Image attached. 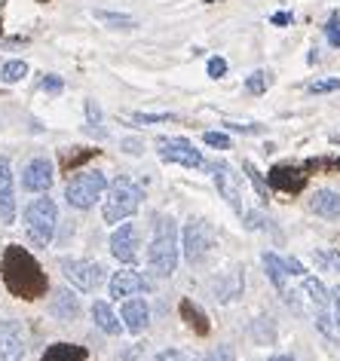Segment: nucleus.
I'll return each instance as SVG.
<instances>
[{
    "label": "nucleus",
    "instance_id": "12",
    "mask_svg": "<svg viewBox=\"0 0 340 361\" xmlns=\"http://www.w3.org/2000/svg\"><path fill=\"white\" fill-rule=\"evenodd\" d=\"M22 358H25L22 324L13 319L0 322V361H22Z\"/></svg>",
    "mask_w": 340,
    "mask_h": 361
},
{
    "label": "nucleus",
    "instance_id": "18",
    "mask_svg": "<svg viewBox=\"0 0 340 361\" xmlns=\"http://www.w3.org/2000/svg\"><path fill=\"white\" fill-rule=\"evenodd\" d=\"M77 312H80L77 297L71 294V291H59L56 300H52V315H56V319H61V322H74Z\"/></svg>",
    "mask_w": 340,
    "mask_h": 361
},
{
    "label": "nucleus",
    "instance_id": "39",
    "mask_svg": "<svg viewBox=\"0 0 340 361\" xmlns=\"http://www.w3.org/2000/svg\"><path fill=\"white\" fill-rule=\"evenodd\" d=\"M270 22H273V25H279V28H282V25H289V22H291V16H289V13H276Z\"/></svg>",
    "mask_w": 340,
    "mask_h": 361
},
{
    "label": "nucleus",
    "instance_id": "9",
    "mask_svg": "<svg viewBox=\"0 0 340 361\" xmlns=\"http://www.w3.org/2000/svg\"><path fill=\"white\" fill-rule=\"evenodd\" d=\"M214 187H218V193L224 196V202H227L230 209L243 214V180H239L233 166H227V162L214 166Z\"/></svg>",
    "mask_w": 340,
    "mask_h": 361
},
{
    "label": "nucleus",
    "instance_id": "1",
    "mask_svg": "<svg viewBox=\"0 0 340 361\" xmlns=\"http://www.w3.org/2000/svg\"><path fill=\"white\" fill-rule=\"evenodd\" d=\"M4 279H6V285H10V291L19 294V297H37V294L47 291V276H43V269L37 267V260L22 248L6 251Z\"/></svg>",
    "mask_w": 340,
    "mask_h": 361
},
{
    "label": "nucleus",
    "instance_id": "28",
    "mask_svg": "<svg viewBox=\"0 0 340 361\" xmlns=\"http://www.w3.org/2000/svg\"><path fill=\"white\" fill-rule=\"evenodd\" d=\"M316 264H322L325 269H334V273H340V251H316Z\"/></svg>",
    "mask_w": 340,
    "mask_h": 361
},
{
    "label": "nucleus",
    "instance_id": "10",
    "mask_svg": "<svg viewBox=\"0 0 340 361\" xmlns=\"http://www.w3.org/2000/svg\"><path fill=\"white\" fill-rule=\"evenodd\" d=\"M111 255L120 264H135L138 260V230L135 224H120L111 236Z\"/></svg>",
    "mask_w": 340,
    "mask_h": 361
},
{
    "label": "nucleus",
    "instance_id": "31",
    "mask_svg": "<svg viewBox=\"0 0 340 361\" xmlns=\"http://www.w3.org/2000/svg\"><path fill=\"white\" fill-rule=\"evenodd\" d=\"M202 141L209 144V147H218V150H227L230 147V135H224V132H205Z\"/></svg>",
    "mask_w": 340,
    "mask_h": 361
},
{
    "label": "nucleus",
    "instance_id": "32",
    "mask_svg": "<svg viewBox=\"0 0 340 361\" xmlns=\"http://www.w3.org/2000/svg\"><path fill=\"white\" fill-rule=\"evenodd\" d=\"M43 92H49V95H59L61 89H65V80L56 77V74H49V77H43V83H40Z\"/></svg>",
    "mask_w": 340,
    "mask_h": 361
},
{
    "label": "nucleus",
    "instance_id": "6",
    "mask_svg": "<svg viewBox=\"0 0 340 361\" xmlns=\"http://www.w3.org/2000/svg\"><path fill=\"white\" fill-rule=\"evenodd\" d=\"M218 245V236H214V227L202 218H190L184 224V233H181V248H184V257L190 264H202L205 257L214 251Z\"/></svg>",
    "mask_w": 340,
    "mask_h": 361
},
{
    "label": "nucleus",
    "instance_id": "21",
    "mask_svg": "<svg viewBox=\"0 0 340 361\" xmlns=\"http://www.w3.org/2000/svg\"><path fill=\"white\" fill-rule=\"evenodd\" d=\"M43 361H86V352L80 346H71V343H56L47 349Z\"/></svg>",
    "mask_w": 340,
    "mask_h": 361
},
{
    "label": "nucleus",
    "instance_id": "26",
    "mask_svg": "<svg viewBox=\"0 0 340 361\" xmlns=\"http://www.w3.org/2000/svg\"><path fill=\"white\" fill-rule=\"evenodd\" d=\"M312 95H325V92H337L340 89V80L337 77H322V80H312V83L307 86Z\"/></svg>",
    "mask_w": 340,
    "mask_h": 361
},
{
    "label": "nucleus",
    "instance_id": "36",
    "mask_svg": "<svg viewBox=\"0 0 340 361\" xmlns=\"http://www.w3.org/2000/svg\"><path fill=\"white\" fill-rule=\"evenodd\" d=\"M157 361H187V358H184V352H178V349H163L157 355Z\"/></svg>",
    "mask_w": 340,
    "mask_h": 361
},
{
    "label": "nucleus",
    "instance_id": "37",
    "mask_svg": "<svg viewBox=\"0 0 340 361\" xmlns=\"http://www.w3.org/2000/svg\"><path fill=\"white\" fill-rule=\"evenodd\" d=\"M285 267H289V276H307V269H303V264H300V260H294V257L285 260Z\"/></svg>",
    "mask_w": 340,
    "mask_h": 361
},
{
    "label": "nucleus",
    "instance_id": "22",
    "mask_svg": "<svg viewBox=\"0 0 340 361\" xmlns=\"http://www.w3.org/2000/svg\"><path fill=\"white\" fill-rule=\"evenodd\" d=\"M95 19L98 22H104L107 28H123V31H129V28H138V22L132 19V16L126 13H111V10H95Z\"/></svg>",
    "mask_w": 340,
    "mask_h": 361
},
{
    "label": "nucleus",
    "instance_id": "16",
    "mask_svg": "<svg viewBox=\"0 0 340 361\" xmlns=\"http://www.w3.org/2000/svg\"><path fill=\"white\" fill-rule=\"evenodd\" d=\"M310 205L319 218H328V221L340 218V193H334V190H319L316 196H312Z\"/></svg>",
    "mask_w": 340,
    "mask_h": 361
},
{
    "label": "nucleus",
    "instance_id": "33",
    "mask_svg": "<svg viewBox=\"0 0 340 361\" xmlns=\"http://www.w3.org/2000/svg\"><path fill=\"white\" fill-rule=\"evenodd\" d=\"M316 324H319V331L322 334H325V337H331V340H334V315H325V312H319L316 315Z\"/></svg>",
    "mask_w": 340,
    "mask_h": 361
},
{
    "label": "nucleus",
    "instance_id": "23",
    "mask_svg": "<svg viewBox=\"0 0 340 361\" xmlns=\"http://www.w3.org/2000/svg\"><path fill=\"white\" fill-rule=\"evenodd\" d=\"M86 116H89V126H86V132L89 135H95V138H107V132L102 129V107H98L92 98L86 102Z\"/></svg>",
    "mask_w": 340,
    "mask_h": 361
},
{
    "label": "nucleus",
    "instance_id": "14",
    "mask_svg": "<svg viewBox=\"0 0 340 361\" xmlns=\"http://www.w3.org/2000/svg\"><path fill=\"white\" fill-rule=\"evenodd\" d=\"M0 221H16V187H13V166L6 157H0Z\"/></svg>",
    "mask_w": 340,
    "mask_h": 361
},
{
    "label": "nucleus",
    "instance_id": "4",
    "mask_svg": "<svg viewBox=\"0 0 340 361\" xmlns=\"http://www.w3.org/2000/svg\"><path fill=\"white\" fill-rule=\"evenodd\" d=\"M56 224H59V209L49 196H37L34 202H28V209H25V230H28L34 245H40V248L49 245Z\"/></svg>",
    "mask_w": 340,
    "mask_h": 361
},
{
    "label": "nucleus",
    "instance_id": "35",
    "mask_svg": "<svg viewBox=\"0 0 340 361\" xmlns=\"http://www.w3.org/2000/svg\"><path fill=\"white\" fill-rule=\"evenodd\" d=\"M245 171H248V178L255 180V190H257V193H261L264 200H267V184H264V178H261V175H257V171H255V166H252V162H245Z\"/></svg>",
    "mask_w": 340,
    "mask_h": 361
},
{
    "label": "nucleus",
    "instance_id": "41",
    "mask_svg": "<svg viewBox=\"0 0 340 361\" xmlns=\"http://www.w3.org/2000/svg\"><path fill=\"white\" fill-rule=\"evenodd\" d=\"M123 150H126V153H141V144L138 141H126V144H123Z\"/></svg>",
    "mask_w": 340,
    "mask_h": 361
},
{
    "label": "nucleus",
    "instance_id": "40",
    "mask_svg": "<svg viewBox=\"0 0 340 361\" xmlns=\"http://www.w3.org/2000/svg\"><path fill=\"white\" fill-rule=\"evenodd\" d=\"M227 129H233V132H257V126H239V123H227Z\"/></svg>",
    "mask_w": 340,
    "mask_h": 361
},
{
    "label": "nucleus",
    "instance_id": "13",
    "mask_svg": "<svg viewBox=\"0 0 340 361\" xmlns=\"http://www.w3.org/2000/svg\"><path fill=\"white\" fill-rule=\"evenodd\" d=\"M150 282L135 269H120L117 276L111 279V297L114 300H129L132 294H147Z\"/></svg>",
    "mask_w": 340,
    "mask_h": 361
},
{
    "label": "nucleus",
    "instance_id": "30",
    "mask_svg": "<svg viewBox=\"0 0 340 361\" xmlns=\"http://www.w3.org/2000/svg\"><path fill=\"white\" fill-rule=\"evenodd\" d=\"M325 37H328V43H331V47H334V49H340V16H337V13L331 16V19H328V25H325Z\"/></svg>",
    "mask_w": 340,
    "mask_h": 361
},
{
    "label": "nucleus",
    "instance_id": "15",
    "mask_svg": "<svg viewBox=\"0 0 340 361\" xmlns=\"http://www.w3.org/2000/svg\"><path fill=\"white\" fill-rule=\"evenodd\" d=\"M150 324V310L147 303L141 300V297H129L126 303H123V328L129 334H141Z\"/></svg>",
    "mask_w": 340,
    "mask_h": 361
},
{
    "label": "nucleus",
    "instance_id": "27",
    "mask_svg": "<svg viewBox=\"0 0 340 361\" xmlns=\"http://www.w3.org/2000/svg\"><path fill=\"white\" fill-rule=\"evenodd\" d=\"M129 120L135 126H157V123H172L175 116L172 114H132Z\"/></svg>",
    "mask_w": 340,
    "mask_h": 361
},
{
    "label": "nucleus",
    "instance_id": "24",
    "mask_svg": "<svg viewBox=\"0 0 340 361\" xmlns=\"http://www.w3.org/2000/svg\"><path fill=\"white\" fill-rule=\"evenodd\" d=\"M25 74H28V65H25V61H6L4 68H0V80H4V83H19V80H25Z\"/></svg>",
    "mask_w": 340,
    "mask_h": 361
},
{
    "label": "nucleus",
    "instance_id": "8",
    "mask_svg": "<svg viewBox=\"0 0 340 361\" xmlns=\"http://www.w3.org/2000/svg\"><path fill=\"white\" fill-rule=\"evenodd\" d=\"M157 150H159V159L175 162V166H184V169H202L205 166L202 153L187 138H159Z\"/></svg>",
    "mask_w": 340,
    "mask_h": 361
},
{
    "label": "nucleus",
    "instance_id": "11",
    "mask_svg": "<svg viewBox=\"0 0 340 361\" xmlns=\"http://www.w3.org/2000/svg\"><path fill=\"white\" fill-rule=\"evenodd\" d=\"M52 162L47 157H34L22 171V187L28 193H47L52 187Z\"/></svg>",
    "mask_w": 340,
    "mask_h": 361
},
{
    "label": "nucleus",
    "instance_id": "19",
    "mask_svg": "<svg viewBox=\"0 0 340 361\" xmlns=\"http://www.w3.org/2000/svg\"><path fill=\"white\" fill-rule=\"evenodd\" d=\"M303 294H307V300L312 303V310L316 312L325 310L328 300H331V294L325 291V285H322L316 276H303Z\"/></svg>",
    "mask_w": 340,
    "mask_h": 361
},
{
    "label": "nucleus",
    "instance_id": "38",
    "mask_svg": "<svg viewBox=\"0 0 340 361\" xmlns=\"http://www.w3.org/2000/svg\"><path fill=\"white\" fill-rule=\"evenodd\" d=\"M331 306H334V322H337V328H340V288L331 291Z\"/></svg>",
    "mask_w": 340,
    "mask_h": 361
},
{
    "label": "nucleus",
    "instance_id": "17",
    "mask_svg": "<svg viewBox=\"0 0 340 361\" xmlns=\"http://www.w3.org/2000/svg\"><path fill=\"white\" fill-rule=\"evenodd\" d=\"M92 319H95V324L102 328L104 334H120L123 331V322L114 315V310L107 306L104 300H95L92 303Z\"/></svg>",
    "mask_w": 340,
    "mask_h": 361
},
{
    "label": "nucleus",
    "instance_id": "42",
    "mask_svg": "<svg viewBox=\"0 0 340 361\" xmlns=\"http://www.w3.org/2000/svg\"><path fill=\"white\" fill-rule=\"evenodd\" d=\"M270 361H294V358H291V355H273Z\"/></svg>",
    "mask_w": 340,
    "mask_h": 361
},
{
    "label": "nucleus",
    "instance_id": "25",
    "mask_svg": "<svg viewBox=\"0 0 340 361\" xmlns=\"http://www.w3.org/2000/svg\"><path fill=\"white\" fill-rule=\"evenodd\" d=\"M270 83H273V77L267 74V71H255V74H248L245 89H248L252 95H264L267 89H270Z\"/></svg>",
    "mask_w": 340,
    "mask_h": 361
},
{
    "label": "nucleus",
    "instance_id": "34",
    "mask_svg": "<svg viewBox=\"0 0 340 361\" xmlns=\"http://www.w3.org/2000/svg\"><path fill=\"white\" fill-rule=\"evenodd\" d=\"M224 74H227V61H224L221 56H214V59H209V77H214V80H221Z\"/></svg>",
    "mask_w": 340,
    "mask_h": 361
},
{
    "label": "nucleus",
    "instance_id": "29",
    "mask_svg": "<svg viewBox=\"0 0 340 361\" xmlns=\"http://www.w3.org/2000/svg\"><path fill=\"white\" fill-rule=\"evenodd\" d=\"M202 361H236L233 346H214L212 352H205Z\"/></svg>",
    "mask_w": 340,
    "mask_h": 361
},
{
    "label": "nucleus",
    "instance_id": "20",
    "mask_svg": "<svg viewBox=\"0 0 340 361\" xmlns=\"http://www.w3.org/2000/svg\"><path fill=\"white\" fill-rule=\"evenodd\" d=\"M264 269H267V276H270V282L285 294V279H289V267H285V260L279 255H273V251H267L264 255Z\"/></svg>",
    "mask_w": 340,
    "mask_h": 361
},
{
    "label": "nucleus",
    "instance_id": "7",
    "mask_svg": "<svg viewBox=\"0 0 340 361\" xmlns=\"http://www.w3.org/2000/svg\"><path fill=\"white\" fill-rule=\"evenodd\" d=\"M61 273L77 291H95L104 282V267L95 260H77V257H65L61 260Z\"/></svg>",
    "mask_w": 340,
    "mask_h": 361
},
{
    "label": "nucleus",
    "instance_id": "3",
    "mask_svg": "<svg viewBox=\"0 0 340 361\" xmlns=\"http://www.w3.org/2000/svg\"><path fill=\"white\" fill-rule=\"evenodd\" d=\"M141 200H145V190L135 184L132 178H117V180H111L107 184V196H104V221L107 224H120V221H126L132 218L138 209H141Z\"/></svg>",
    "mask_w": 340,
    "mask_h": 361
},
{
    "label": "nucleus",
    "instance_id": "2",
    "mask_svg": "<svg viewBox=\"0 0 340 361\" xmlns=\"http://www.w3.org/2000/svg\"><path fill=\"white\" fill-rule=\"evenodd\" d=\"M147 267L159 279H169L178 269V227L169 214L154 218V239L147 248Z\"/></svg>",
    "mask_w": 340,
    "mask_h": 361
},
{
    "label": "nucleus",
    "instance_id": "5",
    "mask_svg": "<svg viewBox=\"0 0 340 361\" xmlns=\"http://www.w3.org/2000/svg\"><path fill=\"white\" fill-rule=\"evenodd\" d=\"M107 190V178H104V171H98V169H86V171H80V175H74L68 180V190H65V200L68 205H74V209H92V205L102 200Z\"/></svg>",
    "mask_w": 340,
    "mask_h": 361
}]
</instances>
